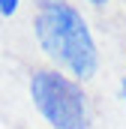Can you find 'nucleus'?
Returning <instances> with one entry per match:
<instances>
[{"label":"nucleus","instance_id":"f257e3e1","mask_svg":"<svg viewBox=\"0 0 126 129\" xmlns=\"http://www.w3.org/2000/svg\"><path fill=\"white\" fill-rule=\"evenodd\" d=\"M33 33L39 48L45 51L48 60L66 69L69 78L90 81L99 69V51H96V39L87 18L66 0H48L39 3V12L33 18Z\"/></svg>","mask_w":126,"mask_h":129},{"label":"nucleus","instance_id":"f03ea898","mask_svg":"<svg viewBox=\"0 0 126 129\" xmlns=\"http://www.w3.org/2000/svg\"><path fill=\"white\" fill-rule=\"evenodd\" d=\"M30 99L51 129H87V96L75 78L39 69L30 78Z\"/></svg>","mask_w":126,"mask_h":129},{"label":"nucleus","instance_id":"7ed1b4c3","mask_svg":"<svg viewBox=\"0 0 126 129\" xmlns=\"http://www.w3.org/2000/svg\"><path fill=\"white\" fill-rule=\"evenodd\" d=\"M18 3H21V0H0V15H6V18L15 15V12H18Z\"/></svg>","mask_w":126,"mask_h":129},{"label":"nucleus","instance_id":"20e7f679","mask_svg":"<svg viewBox=\"0 0 126 129\" xmlns=\"http://www.w3.org/2000/svg\"><path fill=\"white\" fill-rule=\"evenodd\" d=\"M87 3H90V6H105L108 0H87Z\"/></svg>","mask_w":126,"mask_h":129},{"label":"nucleus","instance_id":"39448f33","mask_svg":"<svg viewBox=\"0 0 126 129\" xmlns=\"http://www.w3.org/2000/svg\"><path fill=\"white\" fill-rule=\"evenodd\" d=\"M42 3H48V0H42Z\"/></svg>","mask_w":126,"mask_h":129}]
</instances>
